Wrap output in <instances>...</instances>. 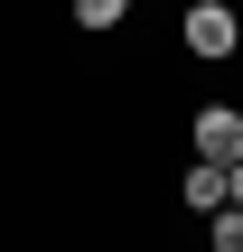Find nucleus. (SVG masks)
I'll list each match as a JSON object with an SVG mask.
<instances>
[{"label":"nucleus","mask_w":243,"mask_h":252,"mask_svg":"<svg viewBox=\"0 0 243 252\" xmlns=\"http://www.w3.org/2000/svg\"><path fill=\"white\" fill-rule=\"evenodd\" d=\"M169 28H178V47H187L197 65H225V56L243 47V19H234V0H187V9H178Z\"/></svg>","instance_id":"1"},{"label":"nucleus","mask_w":243,"mask_h":252,"mask_svg":"<svg viewBox=\"0 0 243 252\" xmlns=\"http://www.w3.org/2000/svg\"><path fill=\"white\" fill-rule=\"evenodd\" d=\"M187 159L234 168L243 159V103H197V112H187Z\"/></svg>","instance_id":"2"},{"label":"nucleus","mask_w":243,"mask_h":252,"mask_svg":"<svg viewBox=\"0 0 243 252\" xmlns=\"http://www.w3.org/2000/svg\"><path fill=\"white\" fill-rule=\"evenodd\" d=\"M215 206H225V168L215 159H187L178 168V215H215Z\"/></svg>","instance_id":"3"},{"label":"nucleus","mask_w":243,"mask_h":252,"mask_svg":"<svg viewBox=\"0 0 243 252\" xmlns=\"http://www.w3.org/2000/svg\"><path fill=\"white\" fill-rule=\"evenodd\" d=\"M75 9V28L84 37H112V28H131V0H66Z\"/></svg>","instance_id":"4"},{"label":"nucleus","mask_w":243,"mask_h":252,"mask_svg":"<svg viewBox=\"0 0 243 252\" xmlns=\"http://www.w3.org/2000/svg\"><path fill=\"white\" fill-rule=\"evenodd\" d=\"M206 243H215V252H243V206H215V215H206Z\"/></svg>","instance_id":"5"},{"label":"nucleus","mask_w":243,"mask_h":252,"mask_svg":"<svg viewBox=\"0 0 243 252\" xmlns=\"http://www.w3.org/2000/svg\"><path fill=\"white\" fill-rule=\"evenodd\" d=\"M225 206H243V159H234V168H225Z\"/></svg>","instance_id":"6"}]
</instances>
